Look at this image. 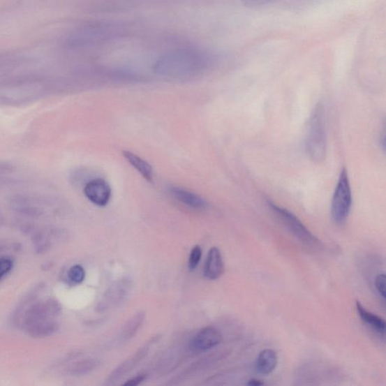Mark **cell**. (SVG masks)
Here are the masks:
<instances>
[{
  "label": "cell",
  "mask_w": 386,
  "mask_h": 386,
  "mask_svg": "<svg viewBox=\"0 0 386 386\" xmlns=\"http://www.w3.org/2000/svg\"><path fill=\"white\" fill-rule=\"evenodd\" d=\"M131 281L121 279L112 284L103 295L97 306L98 313H105L117 307L127 298L131 289Z\"/></svg>",
  "instance_id": "obj_7"
},
{
  "label": "cell",
  "mask_w": 386,
  "mask_h": 386,
  "mask_svg": "<svg viewBox=\"0 0 386 386\" xmlns=\"http://www.w3.org/2000/svg\"><path fill=\"white\" fill-rule=\"evenodd\" d=\"M84 194L93 204L105 207L110 201L112 189L110 185L105 179L96 177L84 184Z\"/></svg>",
  "instance_id": "obj_8"
},
{
  "label": "cell",
  "mask_w": 386,
  "mask_h": 386,
  "mask_svg": "<svg viewBox=\"0 0 386 386\" xmlns=\"http://www.w3.org/2000/svg\"><path fill=\"white\" fill-rule=\"evenodd\" d=\"M207 56L193 49H178L160 56L154 69L160 76L184 79L195 77L208 67Z\"/></svg>",
  "instance_id": "obj_1"
},
{
  "label": "cell",
  "mask_w": 386,
  "mask_h": 386,
  "mask_svg": "<svg viewBox=\"0 0 386 386\" xmlns=\"http://www.w3.org/2000/svg\"><path fill=\"white\" fill-rule=\"evenodd\" d=\"M124 27L117 24L92 23L80 28L70 37V43L77 47H87L107 43L124 34Z\"/></svg>",
  "instance_id": "obj_2"
},
{
  "label": "cell",
  "mask_w": 386,
  "mask_h": 386,
  "mask_svg": "<svg viewBox=\"0 0 386 386\" xmlns=\"http://www.w3.org/2000/svg\"><path fill=\"white\" fill-rule=\"evenodd\" d=\"M68 277L75 284H80L86 278V271L80 265H75L69 270Z\"/></svg>",
  "instance_id": "obj_17"
},
{
  "label": "cell",
  "mask_w": 386,
  "mask_h": 386,
  "mask_svg": "<svg viewBox=\"0 0 386 386\" xmlns=\"http://www.w3.org/2000/svg\"><path fill=\"white\" fill-rule=\"evenodd\" d=\"M148 350V347L144 346L141 348L133 357H131L129 359L117 367V369L111 374L109 382L110 383H114L121 378H124L128 373L133 371L135 366H137L141 360H143Z\"/></svg>",
  "instance_id": "obj_12"
},
{
  "label": "cell",
  "mask_w": 386,
  "mask_h": 386,
  "mask_svg": "<svg viewBox=\"0 0 386 386\" xmlns=\"http://www.w3.org/2000/svg\"><path fill=\"white\" fill-rule=\"evenodd\" d=\"M58 312V308L54 303L36 306L30 311L27 321L30 331L34 334L50 333L54 331L55 322L52 319Z\"/></svg>",
  "instance_id": "obj_6"
},
{
  "label": "cell",
  "mask_w": 386,
  "mask_h": 386,
  "mask_svg": "<svg viewBox=\"0 0 386 386\" xmlns=\"http://www.w3.org/2000/svg\"><path fill=\"white\" fill-rule=\"evenodd\" d=\"M375 286L378 290L379 295L385 299V275L380 274L376 277L375 281Z\"/></svg>",
  "instance_id": "obj_21"
},
{
  "label": "cell",
  "mask_w": 386,
  "mask_h": 386,
  "mask_svg": "<svg viewBox=\"0 0 386 386\" xmlns=\"http://www.w3.org/2000/svg\"><path fill=\"white\" fill-rule=\"evenodd\" d=\"M202 256V250L201 247L199 246H195L191 253L189 262H188L190 269L193 270L199 265Z\"/></svg>",
  "instance_id": "obj_19"
},
{
  "label": "cell",
  "mask_w": 386,
  "mask_h": 386,
  "mask_svg": "<svg viewBox=\"0 0 386 386\" xmlns=\"http://www.w3.org/2000/svg\"><path fill=\"white\" fill-rule=\"evenodd\" d=\"M145 313L144 312L138 313L126 324L121 332V339L124 341L130 340L138 332L141 325L145 320Z\"/></svg>",
  "instance_id": "obj_16"
},
{
  "label": "cell",
  "mask_w": 386,
  "mask_h": 386,
  "mask_svg": "<svg viewBox=\"0 0 386 386\" xmlns=\"http://www.w3.org/2000/svg\"><path fill=\"white\" fill-rule=\"evenodd\" d=\"M308 155L313 162L321 163L326 156L325 110L319 103L311 116L306 137Z\"/></svg>",
  "instance_id": "obj_3"
},
{
  "label": "cell",
  "mask_w": 386,
  "mask_h": 386,
  "mask_svg": "<svg viewBox=\"0 0 386 386\" xmlns=\"http://www.w3.org/2000/svg\"><path fill=\"white\" fill-rule=\"evenodd\" d=\"M224 272V262L221 251L216 247L212 248L207 258L204 275L210 280L219 279Z\"/></svg>",
  "instance_id": "obj_11"
},
{
  "label": "cell",
  "mask_w": 386,
  "mask_h": 386,
  "mask_svg": "<svg viewBox=\"0 0 386 386\" xmlns=\"http://www.w3.org/2000/svg\"><path fill=\"white\" fill-rule=\"evenodd\" d=\"M99 364L100 362L95 359L84 361L75 367V373L80 374L89 373L95 370Z\"/></svg>",
  "instance_id": "obj_18"
},
{
  "label": "cell",
  "mask_w": 386,
  "mask_h": 386,
  "mask_svg": "<svg viewBox=\"0 0 386 386\" xmlns=\"http://www.w3.org/2000/svg\"><path fill=\"white\" fill-rule=\"evenodd\" d=\"M222 341L223 336L218 328L211 326L206 327L192 339L191 348L194 352H205L218 346Z\"/></svg>",
  "instance_id": "obj_9"
},
{
  "label": "cell",
  "mask_w": 386,
  "mask_h": 386,
  "mask_svg": "<svg viewBox=\"0 0 386 386\" xmlns=\"http://www.w3.org/2000/svg\"><path fill=\"white\" fill-rule=\"evenodd\" d=\"M247 7H260L279 1V0H242Z\"/></svg>",
  "instance_id": "obj_22"
},
{
  "label": "cell",
  "mask_w": 386,
  "mask_h": 386,
  "mask_svg": "<svg viewBox=\"0 0 386 386\" xmlns=\"http://www.w3.org/2000/svg\"><path fill=\"white\" fill-rule=\"evenodd\" d=\"M147 379L146 373H139L136 376H134L133 378L128 380L124 385L126 386H136L140 385L141 383H143Z\"/></svg>",
  "instance_id": "obj_23"
},
{
  "label": "cell",
  "mask_w": 386,
  "mask_h": 386,
  "mask_svg": "<svg viewBox=\"0 0 386 386\" xmlns=\"http://www.w3.org/2000/svg\"><path fill=\"white\" fill-rule=\"evenodd\" d=\"M356 309L359 317L366 325L371 327L376 333L385 335L386 324L383 318L367 311L359 301L356 303Z\"/></svg>",
  "instance_id": "obj_14"
},
{
  "label": "cell",
  "mask_w": 386,
  "mask_h": 386,
  "mask_svg": "<svg viewBox=\"0 0 386 386\" xmlns=\"http://www.w3.org/2000/svg\"><path fill=\"white\" fill-rule=\"evenodd\" d=\"M13 267V262L8 258H0V280L8 274Z\"/></svg>",
  "instance_id": "obj_20"
},
{
  "label": "cell",
  "mask_w": 386,
  "mask_h": 386,
  "mask_svg": "<svg viewBox=\"0 0 386 386\" xmlns=\"http://www.w3.org/2000/svg\"><path fill=\"white\" fill-rule=\"evenodd\" d=\"M269 206L281 221L286 225V228L301 242L309 244V246H316L318 243L315 235L308 230L295 214L272 202H269Z\"/></svg>",
  "instance_id": "obj_5"
},
{
  "label": "cell",
  "mask_w": 386,
  "mask_h": 386,
  "mask_svg": "<svg viewBox=\"0 0 386 386\" xmlns=\"http://www.w3.org/2000/svg\"><path fill=\"white\" fill-rule=\"evenodd\" d=\"M352 206V192L346 168H343L335 188L332 202V215L334 222L343 225L350 216Z\"/></svg>",
  "instance_id": "obj_4"
},
{
  "label": "cell",
  "mask_w": 386,
  "mask_h": 386,
  "mask_svg": "<svg viewBox=\"0 0 386 386\" xmlns=\"http://www.w3.org/2000/svg\"><path fill=\"white\" fill-rule=\"evenodd\" d=\"M247 385L251 386H260L265 385V383L257 379H251L247 383Z\"/></svg>",
  "instance_id": "obj_24"
},
{
  "label": "cell",
  "mask_w": 386,
  "mask_h": 386,
  "mask_svg": "<svg viewBox=\"0 0 386 386\" xmlns=\"http://www.w3.org/2000/svg\"><path fill=\"white\" fill-rule=\"evenodd\" d=\"M124 156L131 165L143 176L147 181H151L154 179V169L146 160L130 151H124Z\"/></svg>",
  "instance_id": "obj_15"
},
{
  "label": "cell",
  "mask_w": 386,
  "mask_h": 386,
  "mask_svg": "<svg viewBox=\"0 0 386 386\" xmlns=\"http://www.w3.org/2000/svg\"><path fill=\"white\" fill-rule=\"evenodd\" d=\"M278 355L274 350L267 348L258 355L256 370L262 375H269L274 371L278 365Z\"/></svg>",
  "instance_id": "obj_13"
},
{
  "label": "cell",
  "mask_w": 386,
  "mask_h": 386,
  "mask_svg": "<svg viewBox=\"0 0 386 386\" xmlns=\"http://www.w3.org/2000/svg\"><path fill=\"white\" fill-rule=\"evenodd\" d=\"M168 192L177 202L189 207L193 209H204L207 203L201 196L182 187L171 186L168 188Z\"/></svg>",
  "instance_id": "obj_10"
}]
</instances>
